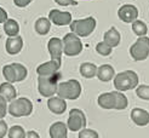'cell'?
<instances>
[{
  "label": "cell",
  "mask_w": 149,
  "mask_h": 138,
  "mask_svg": "<svg viewBox=\"0 0 149 138\" xmlns=\"http://www.w3.org/2000/svg\"><path fill=\"white\" fill-rule=\"evenodd\" d=\"M96 51H97V53L101 55V56H104V57H107L111 53V51H113V49H111L109 45H107L104 41L102 42H98L97 45H96Z\"/></svg>",
  "instance_id": "f1b7e54d"
},
{
  "label": "cell",
  "mask_w": 149,
  "mask_h": 138,
  "mask_svg": "<svg viewBox=\"0 0 149 138\" xmlns=\"http://www.w3.org/2000/svg\"><path fill=\"white\" fill-rule=\"evenodd\" d=\"M55 3L61 6H69V5H78L75 0H55Z\"/></svg>",
  "instance_id": "836d02e7"
},
{
  "label": "cell",
  "mask_w": 149,
  "mask_h": 138,
  "mask_svg": "<svg viewBox=\"0 0 149 138\" xmlns=\"http://www.w3.org/2000/svg\"><path fill=\"white\" fill-rule=\"evenodd\" d=\"M33 0H13V4L16 5L17 7H27L29 4H31Z\"/></svg>",
  "instance_id": "e575fe53"
},
{
  "label": "cell",
  "mask_w": 149,
  "mask_h": 138,
  "mask_svg": "<svg viewBox=\"0 0 149 138\" xmlns=\"http://www.w3.org/2000/svg\"><path fill=\"white\" fill-rule=\"evenodd\" d=\"M130 55L133 61H144L149 56V38L148 36H138L136 42L130 47Z\"/></svg>",
  "instance_id": "52a82bcc"
},
{
  "label": "cell",
  "mask_w": 149,
  "mask_h": 138,
  "mask_svg": "<svg viewBox=\"0 0 149 138\" xmlns=\"http://www.w3.org/2000/svg\"><path fill=\"white\" fill-rule=\"evenodd\" d=\"M7 18H9V17H7V12L3 9V7H0V24L5 23Z\"/></svg>",
  "instance_id": "d590c367"
},
{
  "label": "cell",
  "mask_w": 149,
  "mask_h": 138,
  "mask_svg": "<svg viewBox=\"0 0 149 138\" xmlns=\"http://www.w3.org/2000/svg\"><path fill=\"white\" fill-rule=\"evenodd\" d=\"M0 96H3L7 102H11L17 98V91L11 83H3L0 85Z\"/></svg>",
  "instance_id": "ffe728a7"
},
{
  "label": "cell",
  "mask_w": 149,
  "mask_h": 138,
  "mask_svg": "<svg viewBox=\"0 0 149 138\" xmlns=\"http://www.w3.org/2000/svg\"><path fill=\"white\" fill-rule=\"evenodd\" d=\"M67 133H68V127L62 121L54 122L49 128L50 138H67Z\"/></svg>",
  "instance_id": "ac0fdd59"
},
{
  "label": "cell",
  "mask_w": 149,
  "mask_h": 138,
  "mask_svg": "<svg viewBox=\"0 0 149 138\" xmlns=\"http://www.w3.org/2000/svg\"><path fill=\"white\" fill-rule=\"evenodd\" d=\"M34 29L39 35H46L49 34L51 29V22L49 18L45 17H39L34 23Z\"/></svg>",
  "instance_id": "44dd1931"
},
{
  "label": "cell",
  "mask_w": 149,
  "mask_h": 138,
  "mask_svg": "<svg viewBox=\"0 0 149 138\" xmlns=\"http://www.w3.org/2000/svg\"><path fill=\"white\" fill-rule=\"evenodd\" d=\"M118 16L125 23H132L138 18V10L135 5L125 4L118 10Z\"/></svg>",
  "instance_id": "9c48e42d"
},
{
  "label": "cell",
  "mask_w": 149,
  "mask_h": 138,
  "mask_svg": "<svg viewBox=\"0 0 149 138\" xmlns=\"http://www.w3.org/2000/svg\"><path fill=\"white\" fill-rule=\"evenodd\" d=\"M4 33L7 36H16L19 33V24L13 18H7L4 23Z\"/></svg>",
  "instance_id": "603a6c76"
},
{
  "label": "cell",
  "mask_w": 149,
  "mask_h": 138,
  "mask_svg": "<svg viewBox=\"0 0 149 138\" xmlns=\"http://www.w3.org/2000/svg\"><path fill=\"white\" fill-rule=\"evenodd\" d=\"M120 40H121V35L115 27H110V29H108L103 35V41L107 45H109L111 49L116 47L120 44Z\"/></svg>",
  "instance_id": "2e32d148"
},
{
  "label": "cell",
  "mask_w": 149,
  "mask_h": 138,
  "mask_svg": "<svg viewBox=\"0 0 149 138\" xmlns=\"http://www.w3.org/2000/svg\"><path fill=\"white\" fill-rule=\"evenodd\" d=\"M132 31L137 36H146L148 33V27L143 21L136 19L132 22Z\"/></svg>",
  "instance_id": "d4e9b609"
},
{
  "label": "cell",
  "mask_w": 149,
  "mask_h": 138,
  "mask_svg": "<svg viewBox=\"0 0 149 138\" xmlns=\"http://www.w3.org/2000/svg\"><path fill=\"white\" fill-rule=\"evenodd\" d=\"M136 94L144 101H149V85H139L136 87Z\"/></svg>",
  "instance_id": "f546056e"
},
{
  "label": "cell",
  "mask_w": 149,
  "mask_h": 138,
  "mask_svg": "<svg viewBox=\"0 0 149 138\" xmlns=\"http://www.w3.org/2000/svg\"><path fill=\"white\" fill-rule=\"evenodd\" d=\"M114 87L120 91H130L138 86V75L133 70H124L114 76Z\"/></svg>",
  "instance_id": "7a4b0ae2"
},
{
  "label": "cell",
  "mask_w": 149,
  "mask_h": 138,
  "mask_svg": "<svg viewBox=\"0 0 149 138\" xmlns=\"http://www.w3.org/2000/svg\"><path fill=\"white\" fill-rule=\"evenodd\" d=\"M86 126V115L83 110L78 108H73L69 112L68 121H67V127L72 132H78V131L85 128Z\"/></svg>",
  "instance_id": "ba28073f"
},
{
  "label": "cell",
  "mask_w": 149,
  "mask_h": 138,
  "mask_svg": "<svg viewBox=\"0 0 149 138\" xmlns=\"http://www.w3.org/2000/svg\"><path fill=\"white\" fill-rule=\"evenodd\" d=\"M96 24H97L96 19L92 16H90L83 19H74L72 21L69 26L72 29V33L77 34L79 38H86V36L93 33V31L96 29Z\"/></svg>",
  "instance_id": "5b68a950"
},
{
  "label": "cell",
  "mask_w": 149,
  "mask_h": 138,
  "mask_svg": "<svg viewBox=\"0 0 149 138\" xmlns=\"http://www.w3.org/2000/svg\"><path fill=\"white\" fill-rule=\"evenodd\" d=\"M78 137L79 138H100L98 133L96 132L95 130H91V128H83V130H80Z\"/></svg>",
  "instance_id": "4dcf8cb0"
},
{
  "label": "cell",
  "mask_w": 149,
  "mask_h": 138,
  "mask_svg": "<svg viewBox=\"0 0 149 138\" xmlns=\"http://www.w3.org/2000/svg\"><path fill=\"white\" fill-rule=\"evenodd\" d=\"M96 76L98 78L100 81L108 83L111 79H114L115 76V70L113 68V65L110 64H102L101 67L97 68V74Z\"/></svg>",
  "instance_id": "e0dca14e"
},
{
  "label": "cell",
  "mask_w": 149,
  "mask_h": 138,
  "mask_svg": "<svg viewBox=\"0 0 149 138\" xmlns=\"http://www.w3.org/2000/svg\"><path fill=\"white\" fill-rule=\"evenodd\" d=\"M47 108L51 113H54L56 115H61L65 112L67 109V103L61 97H50L47 99Z\"/></svg>",
  "instance_id": "5bb4252c"
},
{
  "label": "cell",
  "mask_w": 149,
  "mask_h": 138,
  "mask_svg": "<svg viewBox=\"0 0 149 138\" xmlns=\"http://www.w3.org/2000/svg\"><path fill=\"white\" fill-rule=\"evenodd\" d=\"M7 112L13 118H22V116H29L33 113V103L27 97L15 98L7 105Z\"/></svg>",
  "instance_id": "3957f363"
},
{
  "label": "cell",
  "mask_w": 149,
  "mask_h": 138,
  "mask_svg": "<svg viewBox=\"0 0 149 138\" xmlns=\"http://www.w3.org/2000/svg\"><path fill=\"white\" fill-rule=\"evenodd\" d=\"M12 67L15 69V73H16L17 83H21V81H23V80H26V78L28 75V70H27V68L24 67L23 64H21V63H12Z\"/></svg>",
  "instance_id": "484cf974"
},
{
  "label": "cell",
  "mask_w": 149,
  "mask_h": 138,
  "mask_svg": "<svg viewBox=\"0 0 149 138\" xmlns=\"http://www.w3.org/2000/svg\"><path fill=\"white\" fill-rule=\"evenodd\" d=\"M3 75L5 78V80L7 83H17L16 80V73H15V69L12 67V64H6L3 67Z\"/></svg>",
  "instance_id": "4316f807"
},
{
  "label": "cell",
  "mask_w": 149,
  "mask_h": 138,
  "mask_svg": "<svg viewBox=\"0 0 149 138\" xmlns=\"http://www.w3.org/2000/svg\"><path fill=\"white\" fill-rule=\"evenodd\" d=\"M47 49L51 56V60H54L62 64V52H63V42L59 38H52L47 42Z\"/></svg>",
  "instance_id": "8fae6325"
},
{
  "label": "cell",
  "mask_w": 149,
  "mask_h": 138,
  "mask_svg": "<svg viewBox=\"0 0 149 138\" xmlns=\"http://www.w3.org/2000/svg\"><path fill=\"white\" fill-rule=\"evenodd\" d=\"M5 49L6 52L9 55H17L19 53L22 49H23V39L22 36L16 35V36H9L5 44Z\"/></svg>",
  "instance_id": "7c38bea8"
},
{
  "label": "cell",
  "mask_w": 149,
  "mask_h": 138,
  "mask_svg": "<svg viewBox=\"0 0 149 138\" xmlns=\"http://www.w3.org/2000/svg\"><path fill=\"white\" fill-rule=\"evenodd\" d=\"M7 137L9 138H26V131L19 125H15L7 131Z\"/></svg>",
  "instance_id": "83f0119b"
},
{
  "label": "cell",
  "mask_w": 149,
  "mask_h": 138,
  "mask_svg": "<svg viewBox=\"0 0 149 138\" xmlns=\"http://www.w3.org/2000/svg\"><path fill=\"white\" fill-rule=\"evenodd\" d=\"M97 103L103 109H115V96L113 92L102 93L97 98Z\"/></svg>",
  "instance_id": "d6986e66"
},
{
  "label": "cell",
  "mask_w": 149,
  "mask_h": 138,
  "mask_svg": "<svg viewBox=\"0 0 149 138\" xmlns=\"http://www.w3.org/2000/svg\"><path fill=\"white\" fill-rule=\"evenodd\" d=\"M114 96H115V109L116 110H124V109L127 108V98L124 93H121L120 91H113Z\"/></svg>",
  "instance_id": "cb8c5ba5"
},
{
  "label": "cell",
  "mask_w": 149,
  "mask_h": 138,
  "mask_svg": "<svg viewBox=\"0 0 149 138\" xmlns=\"http://www.w3.org/2000/svg\"><path fill=\"white\" fill-rule=\"evenodd\" d=\"M62 78V74L59 71L55 73L52 75L47 76H39L38 78V91L42 97L50 98L57 92V87L59 79Z\"/></svg>",
  "instance_id": "6da1fadb"
},
{
  "label": "cell",
  "mask_w": 149,
  "mask_h": 138,
  "mask_svg": "<svg viewBox=\"0 0 149 138\" xmlns=\"http://www.w3.org/2000/svg\"><path fill=\"white\" fill-rule=\"evenodd\" d=\"M49 19L56 26H68L72 23V13L54 9L49 12Z\"/></svg>",
  "instance_id": "30bf717a"
},
{
  "label": "cell",
  "mask_w": 149,
  "mask_h": 138,
  "mask_svg": "<svg viewBox=\"0 0 149 138\" xmlns=\"http://www.w3.org/2000/svg\"><path fill=\"white\" fill-rule=\"evenodd\" d=\"M7 131H9V126H7V123L3 119H0V138H4L6 136Z\"/></svg>",
  "instance_id": "d6a6232c"
},
{
  "label": "cell",
  "mask_w": 149,
  "mask_h": 138,
  "mask_svg": "<svg viewBox=\"0 0 149 138\" xmlns=\"http://www.w3.org/2000/svg\"><path fill=\"white\" fill-rule=\"evenodd\" d=\"M7 113V101L0 96V119H4V116Z\"/></svg>",
  "instance_id": "1f68e13d"
},
{
  "label": "cell",
  "mask_w": 149,
  "mask_h": 138,
  "mask_svg": "<svg viewBox=\"0 0 149 138\" xmlns=\"http://www.w3.org/2000/svg\"><path fill=\"white\" fill-rule=\"evenodd\" d=\"M61 63H58L54 60H51L49 62H45L40 65H38V68H36V73H38L39 76H47V75H52L57 73L61 68Z\"/></svg>",
  "instance_id": "4fadbf2b"
},
{
  "label": "cell",
  "mask_w": 149,
  "mask_h": 138,
  "mask_svg": "<svg viewBox=\"0 0 149 138\" xmlns=\"http://www.w3.org/2000/svg\"><path fill=\"white\" fill-rule=\"evenodd\" d=\"M131 120L137 126H147L149 123V113L144 109L133 108L131 110Z\"/></svg>",
  "instance_id": "9a60e30c"
},
{
  "label": "cell",
  "mask_w": 149,
  "mask_h": 138,
  "mask_svg": "<svg viewBox=\"0 0 149 138\" xmlns=\"http://www.w3.org/2000/svg\"><path fill=\"white\" fill-rule=\"evenodd\" d=\"M57 96L63 99H78L81 94V85L78 80L72 79L68 81L58 83L57 87Z\"/></svg>",
  "instance_id": "277c9868"
},
{
  "label": "cell",
  "mask_w": 149,
  "mask_h": 138,
  "mask_svg": "<svg viewBox=\"0 0 149 138\" xmlns=\"http://www.w3.org/2000/svg\"><path fill=\"white\" fill-rule=\"evenodd\" d=\"M63 42V53L65 56L69 57H74L81 53L83 51V42H81V39L77 34L74 33H68L64 35V38L62 39Z\"/></svg>",
  "instance_id": "8992f818"
},
{
  "label": "cell",
  "mask_w": 149,
  "mask_h": 138,
  "mask_svg": "<svg viewBox=\"0 0 149 138\" xmlns=\"http://www.w3.org/2000/svg\"><path fill=\"white\" fill-rule=\"evenodd\" d=\"M97 65L93 64V63H90V62H85V63H81L80 64V68H79V71L80 74L83 75L84 78L86 79H92L96 76L97 74Z\"/></svg>",
  "instance_id": "7402d4cb"
},
{
  "label": "cell",
  "mask_w": 149,
  "mask_h": 138,
  "mask_svg": "<svg viewBox=\"0 0 149 138\" xmlns=\"http://www.w3.org/2000/svg\"><path fill=\"white\" fill-rule=\"evenodd\" d=\"M26 138H40V136H39V133L36 132V131L32 130V131L26 132Z\"/></svg>",
  "instance_id": "8d00e7d4"
}]
</instances>
